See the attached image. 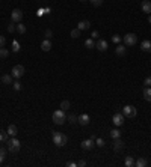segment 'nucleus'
Returning <instances> with one entry per match:
<instances>
[{
  "label": "nucleus",
  "instance_id": "18",
  "mask_svg": "<svg viewBox=\"0 0 151 167\" xmlns=\"http://www.w3.org/2000/svg\"><path fill=\"white\" fill-rule=\"evenodd\" d=\"M134 164H136V159L133 156H125V159H124L125 167H134Z\"/></svg>",
  "mask_w": 151,
  "mask_h": 167
},
{
  "label": "nucleus",
  "instance_id": "28",
  "mask_svg": "<svg viewBox=\"0 0 151 167\" xmlns=\"http://www.w3.org/2000/svg\"><path fill=\"white\" fill-rule=\"evenodd\" d=\"M9 56V51L5 48V47H2V48H0V57H2V59H6Z\"/></svg>",
  "mask_w": 151,
  "mask_h": 167
},
{
  "label": "nucleus",
  "instance_id": "15",
  "mask_svg": "<svg viewBox=\"0 0 151 167\" xmlns=\"http://www.w3.org/2000/svg\"><path fill=\"white\" fill-rule=\"evenodd\" d=\"M41 50L42 51H50L52 50V41L50 39H44L41 42Z\"/></svg>",
  "mask_w": 151,
  "mask_h": 167
},
{
  "label": "nucleus",
  "instance_id": "38",
  "mask_svg": "<svg viewBox=\"0 0 151 167\" xmlns=\"http://www.w3.org/2000/svg\"><path fill=\"white\" fill-rule=\"evenodd\" d=\"M143 84H145V87H151V75L145 77V80H143Z\"/></svg>",
  "mask_w": 151,
  "mask_h": 167
},
{
  "label": "nucleus",
  "instance_id": "44",
  "mask_svg": "<svg viewBox=\"0 0 151 167\" xmlns=\"http://www.w3.org/2000/svg\"><path fill=\"white\" fill-rule=\"evenodd\" d=\"M36 14H38V17H39V15H42V14H44V9H38V12H36Z\"/></svg>",
  "mask_w": 151,
  "mask_h": 167
},
{
  "label": "nucleus",
  "instance_id": "26",
  "mask_svg": "<svg viewBox=\"0 0 151 167\" xmlns=\"http://www.w3.org/2000/svg\"><path fill=\"white\" fill-rule=\"evenodd\" d=\"M110 137H112V138H119V137H121V131H119L118 128L112 129V131H110Z\"/></svg>",
  "mask_w": 151,
  "mask_h": 167
},
{
  "label": "nucleus",
  "instance_id": "2",
  "mask_svg": "<svg viewBox=\"0 0 151 167\" xmlns=\"http://www.w3.org/2000/svg\"><path fill=\"white\" fill-rule=\"evenodd\" d=\"M65 120H67V114H65V111H64L62 108L53 111V122H55L56 125H64Z\"/></svg>",
  "mask_w": 151,
  "mask_h": 167
},
{
  "label": "nucleus",
  "instance_id": "6",
  "mask_svg": "<svg viewBox=\"0 0 151 167\" xmlns=\"http://www.w3.org/2000/svg\"><path fill=\"white\" fill-rule=\"evenodd\" d=\"M24 72H26V69H24L23 65H15V66L12 68V71H11V75H12L14 78H21V77L24 75Z\"/></svg>",
  "mask_w": 151,
  "mask_h": 167
},
{
  "label": "nucleus",
  "instance_id": "39",
  "mask_svg": "<svg viewBox=\"0 0 151 167\" xmlns=\"http://www.w3.org/2000/svg\"><path fill=\"white\" fill-rule=\"evenodd\" d=\"M52 36H53V32H52L50 29H47V30H46V38H47V39H50Z\"/></svg>",
  "mask_w": 151,
  "mask_h": 167
},
{
  "label": "nucleus",
  "instance_id": "4",
  "mask_svg": "<svg viewBox=\"0 0 151 167\" xmlns=\"http://www.w3.org/2000/svg\"><path fill=\"white\" fill-rule=\"evenodd\" d=\"M122 41H124V45L133 47V45H136V42H137V36H136L134 33H127V35H124Z\"/></svg>",
  "mask_w": 151,
  "mask_h": 167
},
{
  "label": "nucleus",
  "instance_id": "29",
  "mask_svg": "<svg viewBox=\"0 0 151 167\" xmlns=\"http://www.w3.org/2000/svg\"><path fill=\"white\" fill-rule=\"evenodd\" d=\"M80 32H82L80 29H73V30H71V38H73V39H77V38L80 36Z\"/></svg>",
  "mask_w": 151,
  "mask_h": 167
},
{
  "label": "nucleus",
  "instance_id": "33",
  "mask_svg": "<svg viewBox=\"0 0 151 167\" xmlns=\"http://www.w3.org/2000/svg\"><path fill=\"white\" fill-rule=\"evenodd\" d=\"M95 146H98V147H103V146H104V138H101V137L95 138Z\"/></svg>",
  "mask_w": 151,
  "mask_h": 167
},
{
  "label": "nucleus",
  "instance_id": "35",
  "mask_svg": "<svg viewBox=\"0 0 151 167\" xmlns=\"http://www.w3.org/2000/svg\"><path fill=\"white\" fill-rule=\"evenodd\" d=\"M121 41H122V38H121L119 35H113V36H112V42H115V44H119Z\"/></svg>",
  "mask_w": 151,
  "mask_h": 167
},
{
  "label": "nucleus",
  "instance_id": "16",
  "mask_svg": "<svg viewBox=\"0 0 151 167\" xmlns=\"http://www.w3.org/2000/svg\"><path fill=\"white\" fill-rule=\"evenodd\" d=\"M89 27H91V23L86 21V20H82V21H79V24H77V29H80V30H88Z\"/></svg>",
  "mask_w": 151,
  "mask_h": 167
},
{
  "label": "nucleus",
  "instance_id": "23",
  "mask_svg": "<svg viewBox=\"0 0 151 167\" xmlns=\"http://www.w3.org/2000/svg\"><path fill=\"white\" fill-rule=\"evenodd\" d=\"M9 140V134H8V131H2L0 129V141H8Z\"/></svg>",
  "mask_w": 151,
  "mask_h": 167
},
{
  "label": "nucleus",
  "instance_id": "41",
  "mask_svg": "<svg viewBox=\"0 0 151 167\" xmlns=\"http://www.w3.org/2000/svg\"><path fill=\"white\" fill-rule=\"evenodd\" d=\"M5 42H6V39H5V36H0V48H2V47L5 45Z\"/></svg>",
  "mask_w": 151,
  "mask_h": 167
},
{
  "label": "nucleus",
  "instance_id": "27",
  "mask_svg": "<svg viewBox=\"0 0 151 167\" xmlns=\"http://www.w3.org/2000/svg\"><path fill=\"white\" fill-rule=\"evenodd\" d=\"M70 107H71V104H70V101H68V99H64V101L61 102V108H62L64 111H65V110H68Z\"/></svg>",
  "mask_w": 151,
  "mask_h": 167
},
{
  "label": "nucleus",
  "instance_id": "30",
  "mask_svg": "<svg viewBox=\"0 0 151 167\" xmlns=\"http://www.w3.org/2000/svg\"><path fill=\"white\" fill-rule=\"evenodd\" d=\"M21 48H20V42L18 41H12V51L14 53H18Z\"/></svg>",
  "mask_w": 151,
  "mask_h": 167
},
{
  "label": "nucleus",
  "instance_id": "42",
  "mask_svg": "<svg viewBox=\"0 0 151 167\" xmlns=\"http://www.w3.org/2000/svg\"><path fill=\"white\" fill-rule=\"evenodd\" d=\"M86 164H88V162H86V161H85V159H80V161H79V162H77V165H80V167H85V165H86Z\"/></svg>",
  "mask_w": 151,
  "mask_h": 167
},
{
  "label": "nucleus",
  "instance_id": "1",
  "mask_svg": "<svg viewBox=\"0 0 151 167\" xmlns=\"http://www.w3.org/2000/svg\"><path fill=\"white\" fill-rule=\"evenodd\" d=\"M52 132H53V134H52L53 144H56L58 147H61V146H65V144H67L68 138H67V135H65V134H62V132H59V131H52Z\"/></svg>",
  "mask_w": 151,
  "mask_h": 167
},
{
  "label": "nucleus",
  "instance_id": "9",
  "mask_svg": "<svg viewBox=\"0 0 151 167\" xmlns=\"http://www.w3.org/2000/svg\"><path fill=\"white\" fill-rule=\"evenodd\" d=\"M80 146H82V149H85V150H91V149L95 146V140L86 138V140H83V141L80 143Z\"/></svg>",
  "mask_w": 151,
  "mask_h": 167
},
{
  "label": "nucleus",
  "instance_id": "40",
  "mask_svg": "<svg viewBox=\"0 0 151 167\" xmlns=\"http://www.w3.org/2000/svg\"><path fill=\"white\" fill-rule=\"evenodd\" d=\"M91 38H92V39H98V32H97V30H94V32L91 33Z\"/></svg>",
  "mask_w": 151,
  "mask_h": 167
},
{
  "label": "nucleus",
  "instance_id": "20",
  "mask_svg": "<svg viewBox=\"0 0 151 167\" xmlns=\"http://www.w3.org/2000/svg\"><path fill=\"white\" fill-rule=\"evenodd\" d=\"M142 95H143V99H145V101L151 102V87H145Z\"/></svg>",
  "mask_w": 151,
  "mask_h": 167
},
{
  "label": "nucleus",
  "instance_id": "17",
  "mask_svg": "<svg viewBox=\"0 0 151 167\" xmlns=\"http://www.w3.org/2000/svg\"><path fill=\"white\" fill-rule=\"evenodd\" d=\"M115 53H116V56H119V57H122V56H125V53H127V50L124 48V45H116V48H115Z\"/></svg>",
  "mask_w": 151,
  "mask_h": 167
},
{
  "label": "nucleus",
  "instance_id": "21",
  "mask_svg": "<svg viewBox=\"0 0 151 167\" xmlns=\"http://www.w3.org/2000/svg\"><path fill=\"white\" fill-rule=\"evenodd\" d=\"M145 165H148V161L145 159V158H137L136 159V164H134V167H145Z\"/></svg>",
  "mask_w": 151,
  "mask_h": 167
},
{
  "label": "nucleus",
  "instance_id": "31",
  "mask_svg": "<svg viewBox=\"0 0 151 167\" xmlns=\"http://www.w3.org/2000/svg\"><path fill=\"white\" fill-rule=\"evenodd\" d=\"M5 158H6V150L3 147H0V164L5 161Z\"/></svg>",
  "mask_w": 151,
  "mask_h": 167
},
{
  "label": "nucleus",
  "instance_id": "43",
  "mask_svg": "<svg viewBox=\"0 0 151 167\" xmlns=\"http://www.w3.org/2000/svg\"><path fill=\"white\" fill-rule=\"evenodd\" d=\"M67 165H68V167H76L77 162H76V161H70V162H67Z\"/></svg>",
  "mask_w": 151,
  "mask_h": 167
},
{
  "label": "nucleus",
  "instance_id": "10",
  "mask_svg": "<svg viewBox=\"0 0 151 167\" xmlns=\"http://www.w3.org/2000/svg\"><path fill=\"white\" fill-rule=\"evenodd\" d=\"M77 122L80 123V125H88L89 122H91V117H89V114H86V113H82L80 116H77Z\"/></svg>",
  "mask_w": 151,
  "mask_h": 167
},
{
  "label": "nucleus",
  "instance_id": "24",
  "mask_svg": "<svg viewBox=\"0 0 151 167\" xmlns=\"http://www.w3.org/2000/svg\"><path fill=\"white\" fill-rule=\"evenodd\" d=\"M17 32H18L20 35H24V33H26V26H24L23 23H17Z\"/></svg>",
  "mask_w": 151,
  "mask_h": 167
},
{
  "label": "nucleus",
  "instance_id": "3",
  "mask_svg": "<svg viewBox=\"0 0 151 167\" xmlns=\"http://www.w3.org/2000/svg\"><path fill=\"white\" fill-rule=\"evenodd\" d=\"M6 144H8V149H9L11 152H14V153H15V152H18V150H20V147H21L20 140H18V138H15V137H14V138H11V140H8V141H6Z\"/></svg>",
  "mask_w": 151,
  "mask_h": 167
},
{
  "label": "nucleus",
  "instance_id": "46",
  "mask_svg": "<svg viewBox=\"0 0 151 167\" xmlns=\"http://www.w3.org/2000/svg\"><path fill=\"white\" fill-rule=\"evenodd\" d=\"M80 2H88V0H80Z\"/></svg>",
  "mask_w": 151,
  "mask_h": 167
},
{
  "label": "nucleus",
  "instance_id": "11",
  "mask_svg": "<svg viewBox=\"0 0 151 167\" xmlns=\"http://www.w3.org/2000/svg\"><path fill=\"white\" fill-rule=\"evenodd\" d=\"M95 47H97L100 51H106V50L109 48V44H107V41H104V39H98V41L95 42Z\"/></svg>",
  "mask_w": 151,
  "mask_h": 167
},
{
  "label": "nucleus",
  "instance_id": "13",
  "mask_svg": "<svg viewBox=\"0 0 151 167\" xmlns=\"http://www.w3.org/2000/svg\"><path fill=\"white\" fill-rule=\"evenodd\" d=\"M140 50L145 51V53H151V41L149 39H145L140 42Z\"/></svg>",
  "mask_w": 151,
  "mask_h": 167
},
{
  "label": "nucleus",
  "instance_id": "37",
  "mask_svg": "<svg viewBox=\"0 0 151 167\" xmlns=\"http://www.w3.org/2000/svg\"><path fill=\"white\" fill-rule=\"evenodd\" d=\"M67 119H68L71 123H76V122H77V116H76V114H68Z\"/></svg>",
  "mask_w": 151,
  "mask_h": 167
},
{
  "label": "nucleus",
  "instance_id": "12",
  "mask_svg": "<svg viewBox=\"0 0 151 167\" xmlns=\"http://www.w3.org/2000/svg\"><path fill=\"white\" fill-rule=\"evenodd\" d=\"M140 9L145 14H151V2L149 0H143V2L140 3Z\"/></svg>",
  "mask_w": 151,
  "mask_h": 167
},
{
  "label": "nucleus",
  "instance_id": "7",
  "mask_svg": "<svg viewBox=\"0 0 151 167\" xmlns=\"http://www.w3.org/2000/svg\"><path fill=\"white\" fill-rule=\"evenodd\" d=\"M11 20L14 21V23H21V20H23V11L21 9H14L12 11V14H11Z\"/></svg>",
  "mask_w": 151,
  "mask_h": 167
},
{
  "label": "nucleus",
  "instance_id": "25",
  "mask_svg": "<svg viewBox=\"0 0 151 167\" xmlns=\"http://www.w3.org/2000/svg\"><path fill=\"white\" fill-rule=\"evenodd\" d=\"M85 47H86L88 50H91V48H94V47H95V42H94V39H92V38H89V39H86V41H85Z\"/></svg>",
  "mask_w": 151,
  "mask_h": 167
},
{
  "label": "nucleus",
  "instance_id": "5",
  "mask_svg": "<svg viewBox=\"0 0 151 167\" xmlns=\"http://www.w3.org/2000/svg\"><path fill=\"white\" fill-rule=\"evenodd\" d=\"M122 114H124V117H134L136 114H137V108L134 107V105H124V108H122Z\"/></svg>",
  "mask_w": 151,
  "mask_h": 167
},
{
  "label": "nucleus",
  "instance_id": "8",
  "mask_svg": "<svg viewBox=\"0 0 151 167\" xmlns=\"http://www.w3.org/2000/svg\"><path fill=\"white\" fill-rule=\"evenodd\" d=\"M112 122H113L115 126H121V125L124 123V114H122V113H115V114L112 116Z\"/></svg>",
  "mask_w": 151,
  "mask_h": 167
},
{
  "label": "nucleus",
  "instance_id": "19",
  "mask_svg": "<svg viewBox=\"0 0 151 167\" xmlns=\"http://www.w3.org/2000/svg\"><path fill=\"white\" fill-rule=\"evenodd\" d=\"M12 78H14L12 75H9V74H3L0 80H2L3 84H12Z\"/></svg>",
  "mask_w": 151,
  "mask_h": 167
},
{
  "label": "nucleus",
  "instance_id": "34",
  "mask_svg": "<svg viewBox=\"0 0 151 167\" xmlns=\"http://www.w3.org/2000/svg\"><path fill=\"white\" fill-rule=\"evenodd\" d=\"M89 2H91V5H92V6H95V8L103 5V0H89Z\"/></svg>",
  "mask_w": 151,
  "mask_h": 167
},
{
  "label": "nucleus",
  "instance_id": "22",
  "mask_svg": "<svg viewBox=\"0 0 151 167\" xmlns=\"http://www.w3.org/2000/svg\"><path fill=\"white\" fill-rule=\"evenodd\" d=\"M6 131H8V134H9V135H12V137H15V135H17V132H18V129H17V126H15V125H9Z\"/></svg>",
  "mask_w": 151,
  "mask_h": 167
},
{
  "label": "nucleus",
  "instance_id": "32",
  "mask_svg": "<svg viewBox=\"0 0 151 167\" xmlns=\"http://www.w3.org/2000/svg\"><path fill=\"white\" fill-rule=\"evenodd\" d=\"M15 30H17V24H15L14 21H11V23H9V26H8V32H9V33H12V32H15Z\"/></svg>",
  "mask_w": 151,
  "mask_h": 167
},
{
  "label": "nucleus",
  "instance_id": "36",
  "mask_svg": "<svg viewBox=\"0 0 151 167\" xmlns=\"http://www.w3.org/2000/svg\"><path fill=\"white\" fill-rule=\"evenodd\" d=\"M12 87H14L15 92H18V90H21V83H20V81H15V83H12Z\"/></svg>",
  "mask_w": 151,
  "mask_h": 167
},
{
  "label": "nucleus",
  "instance_id": "14",
  "mask_svg": "<svg viewBox=\"0 0 151 167\" xmlns=\"http://www.w3.org/2000/svg\"><path fill=\"white\" fill-rule=\"evenodd\" d=\"M122 147H124V141L121 140V137L119 138H113V149H115V152H119Z\"/></svg>",
  "mask_w": 151,
  "mask_h": 167
},
{
  "label": "nucleus",
  "instance_id": "45",
  "mask_svg": "<svg viewBox=\"0 0 151 167\" xmlns=\"http://www.w3.org/2000/svg\"><path fill=\"white\" fill-rule=\"evenodd\" d=\"M148 21H149V24H151V14H149V17H148Z\"/></svg>",
  "mask_w": 151,
  "mask_h": 167
}]
</instances>
